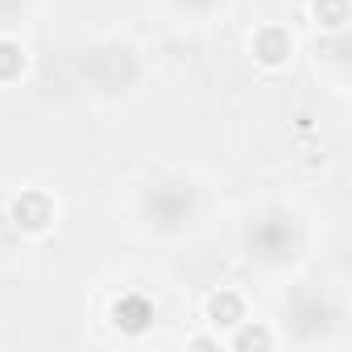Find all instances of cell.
Masks as SVG:
<instances>
[{
	"label": "cell",
	"instance_id": "1",
	"mask_svg": "<svg viewBox=\"0 0 352 352\" xmlns=\"http://www.w3.org/2000/svg\"><path fill=\"white\" fill-rule=\"evenodd\" d=\"M112 319H116V327H124V331H141V327H149L153 307H149L141 294H124V298L112 307Z\"/></svg>",
	"mask_w": 352,
	"mask_h": 352
},
{
	"label": "cell",
	"instance_id": "3",
	"mask_svg": "<svg viewBox=\"0 0 352 352\" xmlns=\"http://www.w3.org/2000/svg\"><path fill=\"white\" fill-rule=\"evenodd\" d=\"M241 344H265V331H245Z\"/></svg>",
	"mask_w": 352,
	"mask_h": 352
},
{
	"label": "cell",
	"instance_id": "2",
	"mask_svg": "<svg viewBox=\"0 0 352 352\" xmlns=\"http://www.w3.org/2000/svg\"><path fill=\"white\" fill-rule=\"evenodd\" d=\"M208 311H212L216 323H236V319H241V302H236L232 294H216V298L208 302Z\"/></svg>",
	"mask_w": 352,
	"mask_h": 352
}]
</instances>
